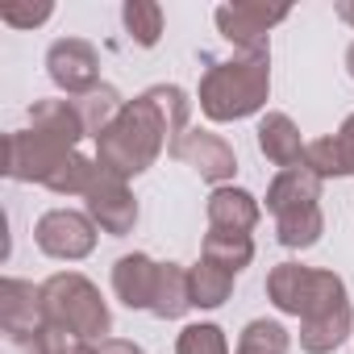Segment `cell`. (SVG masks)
<instances>
[{
	"instance_id": "6da1fadb",
	"label": "cell",
	"mask_w": 354,
	"mask_h": 354,
	"mask_svg": "<svg viewBox=\"0 0 354 354\" xmlns=\"http://www.w3.org/2000/svg\"><path fill=\"white\" fill-rule=\"evenodd\" d=\"M188 96L175 84H154L146 88L138 100H125L121 117L96 138V167L133 180L146 167H154V158L162 150H171L188 133Z\"/></svg>"
},
{
	"instance_id": "7a4b0ae2",
	"label": "cell",
	"mask_w": 354,
	"mask_h": 354,
	"mask_svg": "<svg viewBox=\"0 0 354 354\" xmlns=\"http://www.w3.org/2000/svg\"><path fill=\"white\" fill-rule=\"evenodd\" d=\"M267 92H271V50L238 55L205 71L201 109L209 121H242L267 104Z\"/></svg>"
},
{
	"instance_id": "3957f363",
	"label": "cell",
	"mask_w": 354,
	"mask_h": 354,
	"mask_svg": "<svg viewBox=\"0 0 354 354\" xmlns=\"http://www.w3.org/2000/svg\"><path fill=\"white\" fill-rule=\"evenodd\" d=\"M42 313H46V325H55L80 342H96V337L104 342L113 329V313H109L104 296L80 271H59L42 283Z\"/></svg>"
},
{
	"instance_id": "277c9868",
	"label": "cell",
	"mask_w": 354,
	"mask_h": 354,
	"mask_svg": "<svg viewBox=\"0 0 354 354\" xmlns=\"http://www.w3.org/2000/svg\"><path fill=\"white\" fill-rule=\"evenodd\" d=\"M267 296H271V304H275L279 313H292V317H300V321L313 317V313L350 304L342 275L317 271V267H304V263H279V267H271V275H267Z\"/></svg>"
},
{
	"instance_id": "5b68a950",
	"label": "cell",
	"mask_w": 354,
	"mask_h": 354,
	"mask_svg": "<svg viewBox=\"0 0 354 354\" xmlns=\"http://www.w3.org/2000/svg\"><path fill=\"white\" fill-rule=\"evenodd\" d=\"M34 242L42 254L75 263V259H88L96 250V221L88 213H75V209H50L34 225Z\"/></svg>"
},
{
	"instance_id": "8992f818",
	"label": "cell",
	"mask_w": 354,
	"mask_h": 354,
	"mask_svg": "<svg viewBox=\"0 0 354 354\" xmlns=\"http://www.w3.org/2000/svg\"><path fill=\"white\" fill-rule=\"evenodd\" d=\"M71 154V146H59L50 138H42L38 129H17L5 142V175L21 184H42L55 175V167Z\"/></svg>"
},
{
	"instance_id": "52a82bcc",
	"label": "cell",
	"mask_w": 354,
	"mask_h": 354,
	"mask_svg": "<svg viewBox=\"0 0 354 354\" xmlns=\"http://www.w3.org/2000/svg\"><path fill=\"white\" fill-rule=\"evenodd\" d=\"M167 154L180 158L184 167H192L201 180H209V184H217V188H225V180H234V171H238L234 146H230L221 133H209V129H188Z\"/></svg>"
},
{
	"instance_id": "ba28073f",
	"label": "cell",
	"mask_w": 354,
	"mask_h": 354,
	"mask_svg": "<svg viewBox=\"0 0 354 354\" xmlns=\"http://www.w3.org/2000/svg\"><path fill=\"white\" fill-rule=\"evenodd\" d=\"M88 217H92L104 234H113V238H125V234L138 225V201H133V192L125 188L121 175L96 167V180H92V188H88Z\"/></svg>"
},
{
	"instance_id": "9c48e42d",
	"label": "cell",
	"mask_w": 354,
	"mask_h": 354,
	"mask_svg": "<svg viewBox=\"0 0 354 354\" xmlns=\"http://www.w3.org/2000/svg\"><path fill=\"white\" fill-rule=\"evenodd\" d=\"M46 71H50V80L75 100V96H84V92H92V88L100 84V55H96V46L84 42V38H59V42L46 50Z\"/></svg>"
},
{
	"instance_id": "30bf717a",
	"label": "cell",
	"mask_w": 354,
	"mask_h": 354,
	"mask_svg": "<svg viewBox=\"0 0 354 354\" xmlns=\"http://www.w3.org/2000/svg\"><path fill=\"white\" fill-rule=\"evenodd\" d=\"M288 21V9H271V5H221L217 9V30L225 34V42H234L242 55H259L267 50V34L271 26Z\"/></svg>"
},
{
	"instance_id": "8fae6325",
	"label": "cell",
	"mask_w": 354,
	"mask_h": 354,
	"mask_svg": "<svg viewBox=\"0 0 354 354\" xmlns=\"http://www.w3.org/2000/svg\"><path fill=\"white\" fill-rule=\"evenodd\" d=\"M0 325H5V333H9L13 346H21L38 329H46L42 288H34L26 279H5V283H0Z\"/></svg>"
},
{
	"instance_id": "7c38bea8",
	"label": "cell",
	"mask_w": 354,
	"mask_h": 354,
	"mask_svg": "<svg viewBox=\"0 0 354 354\" xmlns=\"http://www.w3.org/2000/svg\"><path fill=\"white\" fill-rule=\"evenodd\" d=\"M158 288V263L150 254H121L113 263V292L125 308H150Z\"/></svg>"
},
{
	"instance_id": "4fadbf2b",
	"label": "cell",
	"mask_w": 354,
	"mask_h": 354,
	"mask_svg": "<svg viewBox=\"0 0 354 354\" xmlns=\"http://www.w3.org/2000/svg\"><path fill=\"white\" fill-rule=\"evenodd\" d=\"M259 217H263V209L246 188H230V184L213 188V196H209V230H217V234H250L259 225Z\"/></svg>"
},
{
	"instance_id": "5bb4252c",
	"label": "cell",
	"mask_w": 354,
	"mask_h": 354,
	"mask_svg": "<svg viewBox=\"0 0 354 354\" xmlns=\"http://www.w3.org/2000/svg\"><path fill=\"white\" fill-rule=\"evenodd\" d=\"M321 184H325V180H321L317 171H308V167H288V171H279L275 180H271V188H267V213L279 217V213L317 205V201H321Z\"/></svg>"
},
{
	"instance_id": "9a60e30c",
	"label": "cell",
	"mask_w": 354,
	"mask_h": 354,
	"mask_svg": "<svg viewBox=\"0 0 354 354\" xmlns=\"http://www.w3.org/2000/svg\"><path fill=\"white\" fill-rule=\"evenodd\" d=\"M304 138H300V129L292 125V117L288 113H267L263 121H259V150L279 167V171H288V167H304Z\"/></svg>"
},
{
	"instance_id": "2e32d148",
	"label": "cell",
	"mask_w": 354,
	"mask_h": 354,
	"mask_svg": "<svg viewBox=\"0 0 354 354\" xmlns=\"http://www.w3.org/2000/svg\"><path fill=\"white\" fill-rule=\"evenodd\" d=\"M350 329H354V313H350V304H337V308H325V313H313L300 321V346L308 354H329L346 342Z\"/></svg>"
},
{
	"instance_id": "e0dca14e",
	"label": "cell",
	"mask_w": 354,
	"mask_h": 354,
	"mask_svg": "<svg viewBox=\"0 0 354 354\" xmlns=\"http://www.w3.org/2000/svg\"><path fill=\"white\" fill-rule=\"evenodd\" d=\"M30 129H38L42 138H50V142H59V146H71V150H75V142L84 138V121H80V113H75L71 100H34V109H30Z\"/></svg>"
},
{
	"instance_id": "ac0fdd59",
	"label": "cell",
	"mask_w": 354,
	"mask_h": 354,
	"mask_svg": "<svg viewBox=\"0 0 354 354\" xmlns=\"http://www.w3.org/2000/svg\"><path fill=\"white\" fill-rule=\"evenodd\" d=\"M192 308V275L180 263H158V288L150 300V313L162 321H175Z\"/></svg>"
},
{
	"instance_id": "d6986e66",
	"label": "cell",
	"mask_w": 354,
	"mask_h": 354,
	"mask_svg": "<svg viewBox=\"0 0 354 354\" xmlns=\"http://www.w3.org/2000/svg\"><path fill=\"white\" fill-rule=\"evenodd\" d=\"M71 104H75V113H80V121H84V133H88V138H100V133L121 117V109H125L121 92H117V88H109V84H96L92 92L75 96Z\"/></svg>"
},
{
	"instance_id": "ffe728a7",
	"label": "cell",
	"mask_w": 354,
	"mask_h": 354,
	"mask_svg": "<svg viewBox=\"0 0 354 354\" xmlns=\"http://www.w3.org/2000/svg\"><path fill=\"white\" fill-rule=\"evenodd\" d=\"M321 234H325L321 205L292 209V213H279V217H275V238H279L288 250H308V246L321 242Z\"/></svg>"
},
{
	"instance_id": "44dd1931",
	"label": "cell",
	"mask_w": 354,
	"mask_h": 354,
	"mask_svg": "<svg viewBox=\"0 0 354 354\" xmlns=\"http://www.w3.org/2000/svg\"><path fill=\"white\" fill-rule=\"evenodd\" d=\"M188 275H192V308H221L234 292V271H225L209 259H201Z\"/></svg>"
},
{
	"instance_id": "7402d4cb",
	"label": "cell",
	"mask_w": 354,
	"mask_h": 354,
	"mask_svg": "<svg viewBox=\"0 0 354 354\" xmlns=\"http://www.w3.org/2000/svg\"><path fill=\"white\" fill-rule=\"evenodd\" d=\"M205 259L238 275L242 267H250L254 242H250V234H217V230H209V238H205Z\"/></svg>"
},
{
	"instance_id": "603a6c76",
	"label": "cell",
	"mask_w": 354,
	"mask_h": 354,
	"mask_svg": "<svg viewBox=\"0 0 354 354\" xmlns=\"http://www.w3.org/2000/svg\"><path fill=\"white\" fill-rule=\"evenodd\" d=\"M121 21H125L129 38L138 46H158V38H162V9L154 5V0H125Z\"/></svg>"
},
{
	"instance_id": "cb8c5ba5",
	"label": "cell",
	"mask_w": 354,
	"mask_h": 354,
	"mask_svg": "<svg viewBox=\"0 0 354 354\" xmlns=\"http://www.w3.org/2000/svg\"><path fill=\"white\" fill-rule=\"evenodd\" d=\"M288 346H292L288 329L279 321H267V317L250 321L238 337V354H288Z\"/></svg>"
},
{
	"instance_id": "d4e9b609",
	"label": "cell",
	"mask_w": 354,
	"mask_h": 354,
	"mask_svg": "<svg viewBox=\"0 0 354 354\" xmlns=\"http://www.w3.org/2000/svg\"><path fill=\"white\" fill-rule=\"evenodd\" d=\"M175 354H230V342L221 333V325H184L180 342H175Z\"/></svg>"
},
{
	"instance_id": "484cf974",
	"label": "cell",
	"mask_w": 354,
	"mask_h": 354,
	"mask_svg": "<svg viewBox=\"0 0 354 354\" xmlns=\"http://www.w3.org/2000/svg\"><path fill=\"white\" fill-rule=\"evenodd\" d=\"M50 13H55V5H5L0 9V21L5 26H17V30H34V26H42V21H50Z\"/></svg>"
},
{
	"instance_id": "4316f807",
	"label": "cell",
	"mask_w": 354,
	"mask_h": 354,
	"mask_svg": "<svg viewBox=\"0 0 354 354\" xmlns=\"http://www.w3.org/2000/svg\"><path fill=\"white\" fill-rule=\"evenodd\" d=\"M333 146H337V158H342V171L354 175V113L342 121V129L333 133Z\"/></svg>"
},
{
	"instance_id": "83f0119b",
	"label": "cell",
	"mask_w": 354,
	"mask_h": 354,
	"mask_svg": "<svg viewBox=\"0 0 354 354\" xmlns=\"http://www.w3.org/2000/svg\"><path fill=\"white\" fill-rule=\"evenodd\" d=\"M100 354H142L138 342H125V337H104L100 342Z\"/></svg>"
},
{
	"instance_id": "f1b7e54d",
	"label": "cell",
	"mask_w": 354,
	"mask_h": 354,
	"mask_svg": "<svg viewBox=\"0 0 354 354\" xmlns=\"http://www.w3.org/2000/svg\"><path fill=\"white\" fill-rule=\"evenodd\" d=\"M337 17H342L346 26H354V0H337Z\"/></svg>"
},
{
	"instance_id": "f546056e",
	"label": "cell",
	"mask_w": 354,
	"mask_h": 354,
	"mask_svg": "<svg viewBox=\"0 0 354 354\" xmlns=\"http://www.w3.org/2000/svg\"><path fill=\"white\" fill-rule=\"evenodd\" d=\"M346 71H350V80H354V42L346 46Z\"/></svg>"
}]
</instances>
